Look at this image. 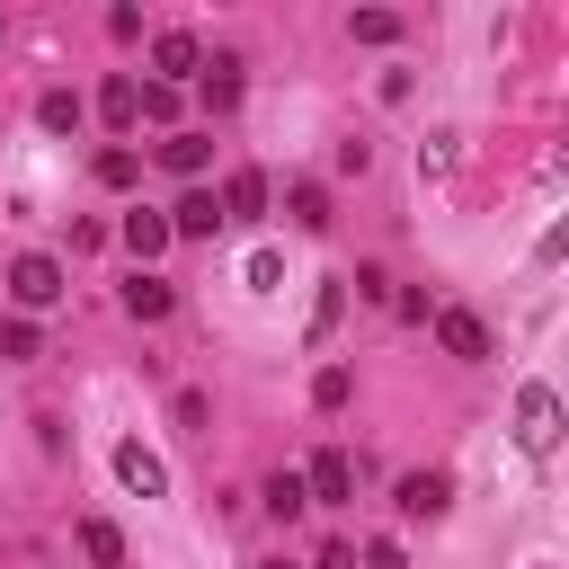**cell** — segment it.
Wrapping results in <instances>:
<instances>
[{
  "label": "cell",
  "instance_id": "6da1fadb",
  "mask_svg": "<svg viewBox=\"0 0 569 569\" xmlns=\"http://www.w3.org/2000/svg\"><path fill=\"white\" fill-rule=\"evenodd\" d=\"M71 284H62V258H44V249H27V258H9V302L18 311H53Z\"/></svg>",
  "mask_w": 569,
  "mask_h": 569
},
{
  "label": "cell",
  "instance_id": "7a4b0ae2",
  "mask_svg": "<svg viewBox=\"0 0 569 569\" xmlns=\"http://www.w3.org/2000/svg\"><path fill=\"white\" fill-rule=\"evenodd\" d=\"M516 445H525V453H551V445H560V391H551V382H525V391H516Z\"/></svg>",
  "mask_w": 569,
  "mask_h": 569
},
{
  "label": "cell",
  "instance_id": "3957f363",
  "mask_svg": "<svg viewBox=\"0 0 569 569\" xmlns=\"http://www.w3.org/2000/svg\"><path fill=\"white\" fill-rule=\"evenodd\" d=\"M107 462H116V480H124L133 498H169V462H160L142 436H116V453H107Z\"/></svg>",
  "mask_w": 569,
  "mask_h": 569
},
{
  "label": "cell",
  "instance_id": "277c9868",
  "mask_svg": "<svg viewBox=\"0 0 569 569\" xmlns=\"http://www.w3.org/2000/svg\"><path fill=\"white\" fill-rule=\"evenodd\" d=\"M302 498H311V507H347V498H356V453L320 445V453H311V471H302Z\"/></svg>",
  "mask_w": 569,
  "mask_h": 569
},
{
  "label": "cell",
  "instance_id": "5b68a950",
  "mask_svg": "<svg viewBox=\"0 0 569 569\" xmlns=\"http://www.w3.org/2000/svg\"><path fill=\"white\" fill-rule=\"evenodd\" d=\"M151 71H160V89H178V80L204 71V44H196L187 27H160V36H151Z\"/></svg>",
  "mask_w": 569,
  "mask_h": 569
},
{
  "label": "cell",
  "instance_id": "8992f818",
  "mask_svg": "<svg viewBox=\"0 0 569 569\" xmlns=\"http://www.w3.org/2000/svg\"><path fill=\"white\" fill-rule=\"evenodd\" d=\"M436 347H445L453 365H480V356H489V320L453 302V311H436Z\"/></svg>",
  "mask_w": 569,
  "mask_h": 569
},
{
  "label": "cell",
  "instance_id": "52a82bcc",
  "mask_svg": "<svg viewBox=\"0 0 569 569\" xmlns=\"http://www.w3.org/2000/svg\"><path fill=\"white\" fill-rule=\"evenodd\" d=\"M391 507H400V516H445V507H453V471H400Z\"/></svg>",
  "mask_w": 569,
  "mask_h": 569
},
{
  "label": "cell",
  "instance_id": "ba28073f",
  "mask_svg": "<svg viewBox=\"0 0 569 569\" xmlns=\"http://www.w3.org/2000/svg\"><path fill=\"white\" fill-rule=\"evenodd\" d=\"M222 231V204L204 196V187H187L178 204H169V240H213Z\"/></svg>",
  "mask_w": 569,
  "mask_h": 569
},
{
  "label": "cell",
  "instance_id": "9c48e42d",
  "mask_svg": "<svg viewBox=\"0 0 569 569\" xmlns=\"http://www.w3.org/2000/svg\"><path fill=\"white\" fill-rule=\"evenodd\" d=\"M124 311H133V320H169V311H178V284L151 276V267H133V276H124Z\"/></svg>",
  "mask_w": 569,
  "mask_h": 569
},
{
  "label": "cell",
  "instance_id": "30bf717a",
  "mask_svg": "<svg viewBox=\"0 0 569 569\" xmlns=\"http://www.w3.org/2000/svg\"><path fill=\"white\" fill-rule=\"evenodd\" d=\"M213 204H222V222H258V213H267V178H258V169H231Z\"/></svg>",
  "mask_w": 569,
  "mask_h": 569
},
{
  "label": "cell",
  "instance_id": "8fae6325",
  "mask_svg": "<svg viewBox=\"0 0 569 569\" xmlns=\"http://www.w3.org/2000/svg\"><path fill=\"white\" fill-rule=\"evenodd\" d=\"M284 213H293V231H329V187L320 178H293L284 187Z\"/></svg>",
  "mask_w": 569,
  "mask_h": 569
},
{
  "label": "cell",
  "instance_id": "7c38bea8",
  "mask_svg": "<svg viewBox=\"0 0 569 569\" xmlns=\"http://www.w3.org/2000/svg\"><path fill=\"white\" fill-rule=\"evenodd\" d=\"M98 116H107L116 133H133V124H142V80H107V89H98Z\"/></svg>",
  "mask_w": 569,
  "mask_h": 569
},
{
  "label": "cell",
  "instance_id": "4fadbf2b",
  "mask_svg": "<svg viewBox=\"0 0 569 569\" xmlns=\"http://www.w3.org/2000/svg\"><path fill=\"white\" fill-rule=\"evenodd\" d=\"M204 160H213L204 133H169V142H160V169H169V178H204Z\"/></svg>",
  "mask_w": 569,
  "mask_h": 569
},
{
  "label": "cell",
  "instance_id": "5bb4252c",
  "mask_svg": "<svg viewBox=\"0 0 569 569\" xmlns=\"http://www.w3.org/2000/svg\"><path fill=\"white\" fill-rule=\"evenodd\" d=\"M124 249H133V258H160V249H169V213L133 204V213H124Z\"/></svg>",
  "mask_w": 569,
  "mask_h": 569
},
{
  "label": "cell",
  "instance_id": "9a60e30c",
  "mask_svg": "<svg viewBox=\"0 0 569 569\" xmlns=\"http://www.w3.org/2000/svg\"><path fill=\"white\" fill-rule=\"evenodd\" d=\"M204 107H213V116L240 107V53H213V71H204Z\"/></svg>",
  "mask_w": 569,
  "mask_h": 569
},
{
  "label": "cell",
  "instance_id": "2e32d148",
  "mask_svg": "<svg viewBox=\"0 0 569 569\" xmlns=\"http://www.w3.org/2000/svg\"><path fill=\"white\" fill-rule=\"evenodd\" d=\"M80 551H89L98 569H116V560H124V533H116L107 516H80Z\"/></svg>",
  "mask_w": 569,
  "mask_h": 569
},
{
  "label": "cell",
  "instance_id": "e0dca14e",
  "mask_svg": "<svg viewBox=\"0 0 569 569\" xmlns=\"http://www.w3.org/2000/svg\"><path fill=\"white\" fill-rule=\"evenodd\" d=\"M36 124H44V133H80V98H71V89H44V98H36Z\"/></svg>",
  "mask_w": 569,
  "mask_h": 569
},
{
  "label": "cell",
  "instance_id": "ac0fdd59",
  "mask_svg": "<svg viewBox=\"0 0 569 569\" xmlns=\"http://www.w3.org/2000/svg\"><path fill=\"white\" fill-rule=\"evenodd\" d=\"M133 178H142V151L107 142V151H98V187H133Z\"/></svg>",
  "mask_w": 569,
  "mask_h": 569
},
{
  "label": "cell",
  "instance_id": "d6986e66",
  "mask_svg": "<svg viewBox=\"0 0 569 569\" xmlns=\"http://www.w3.org/2000/svg\"><path fill=\"white\" fill-rule=\"evenodd\" d=\"M311 400H320V409H347V400H356V373H347V365H320V373H311Z\"/></svg>",
  "mask_w": 569,
  "mask_h": 569
},
{
  "label": "cell",
  "instance_id": "ffe728a7",
  "mask_svg": "<svg viewBox=\"0 0 569 569\" xmlns=\"http://www.w3.org/2000/svg\"><path fill=\"white\" fill-rule=\"evenodd\" d=\"M302 507H311V498H302V471H276V480H267V516H284V525H293Z\"/></svg>",
  "mask_w": 569,
  "mask_h": 569
},
{
  "label": "cell",
  "instance_id": "44dd1931",
  "mask_svg": "<svg viewBox=\"0 0 569 569\" xmlns=\"http://www.w3.org/2000/svg\"><path fill=\"white\" fill-rule=\"evenodd\" d=\"M347 36H356V44H391V36H400V18H391V9H356V18H347Z\"/></svg>",
  "mask_w": 569,
  "mask_h": 569
},
{
  "label": "cell",
  "instance_id": "7402d4cb",
  "mask_svg": "<svg viewBox=\"0 0 569 569\" xmlns=\"http://www.w3.org/2000/svg\"><path fill=\"white\" fill-rule=\"evenodd\" d=\"M338 311H347V284H320V311H311V338H329V329H338Z\"/></svg>",
  "mask_w": 569,
  "mask_h": 569
},
{
  "label": "cell",
  "instance_id": "603a6c76",
  "mask_svg": "<svg viewBox=\"0 0 569 569\" xmlns=\"http://www.w3.org/2000/svg\"><path fill=\"white\" fill-rule=\"evenodd\" d=\"M0 356L27 365V356H36V320H0Z\"/></svg>",
  "mask_w": 569,
  "mask_h": 569
},
{
  "label": "cell",
  "instance_id": "cb8c5ba5",
  "mask_svg": "<svg viewBox=\"0 0 569 569\" xmlns=\"http://www.w3.org/2000/svg\"><path fill=\"white\" fill-rule=\"evenodd\" d=\"M204 418H213V400H204V391H178V427H187V436H204Z\"/></svg>",
  "mask_w": 569,
  "mask_h": 569
},
{
  "label": "cell",
  "instance_id": "d4e9b609",
  "mask_svg": "<svg viewBox=\"0 0 569 569\" xmlns=\"http://www.w3.org/2000/svg\"><path fill=\"white\" fill-rule=\"evenodd\" d=\"M142 116H151V124H169V116H178V89H160V80H151V89H142Z\"/></svg>",
  "mask_w": 569,
  "mask_h": 569
},
{
  "label": "cell",
  "instance_id": "484cf974",
  "mask_svg": "<svg viewBox=\"0 0 569 569\" xmlns=\"http://www.w3.org/2000/svg\"><path fill=\"white\" fill-rule=\"evenodd\" d=\"M347 284H356V293H365V302H391V276H382V267H356V276H347Z\"/></svg>",
  "mask_w": 569,
  "mask_h": 569
},
{
  "label": "cell",
  "instance_id": "4316f807",
  "mask_svg": "<svg viewBox=\"0 0 569 569\" xmlns=\"http://www.w3.org/2000/svg\"><path fill=\"white\" fill-rule=\"evenodd\" d=\"M365 569H409V551H400V542L382 533V542H365Z\"/></svg>",
  "mask_w": 569,
  "mask_h": 569
},
{
  "label": "cell",
  "instance_id": "83f0119b",
  "mask_svg": "<svg viewBox=\"0 0 569 569\" xmlns=\"http://www.w3.org/2000/svg\"><path fill=\"white\" fill-rule=\"evenodd\" d=\"M311 569H356V551H347V542H320V560H311Z\"/></svg>",
  "mask_w": 569,
  "mask_h": 569
},
{
  "label": "cell",
  "instance_id": "f1b7e54d",
  "mask_svg": "<svg viewBox=\"0 0 569 569\" xmlns=\"http://www.w3.org/2000/svg\"><path fill=\"white\" fill-rule=\"evenodd\" d=\"M258 569H302V560H258Z\"/></svg>",
  "mask_w": 569,
  "mask_h": 569
}]
</instances>
